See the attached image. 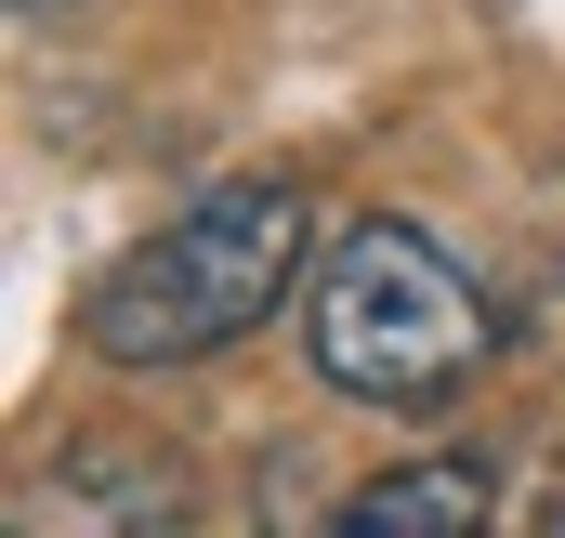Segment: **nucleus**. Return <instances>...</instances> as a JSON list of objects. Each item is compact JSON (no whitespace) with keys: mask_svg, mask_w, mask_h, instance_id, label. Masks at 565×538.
Returning <instances> with one entry per match:
<instances>
[{"mask_svg":"<svg viewBox=\"0 0 565 538\" xmlns=\"http://www.w3.org/2000/svg\"><path fill=\"white\" fill-rule=\"evenodd\" d=\"M302 276H316L302 184H211L79 289V355L93 368H211L277 302H302Z\"/></svg>","mask_w":565,"mask_h":538,"instance_id":"obj_1","label":"nucleus"},{"mask_svg":"<svg viewBox=\"0 0 565 538\" xmlns=\"http://www.w3.org/2000/svg\"><path fill=\"white\" fill-rule=\"evenodd\" d=\"M487 342H500V315L460 276V250L422 237V224H395V211L342 224L316 250V276H302V355L355 407H447L487 368Z\"/></svg>","mask_w":565,"mask_h":538,"instance_id":"obj_2","label":"nucleus"},{"mask_svg":"<svg viewBox=\"0 0 565 538\" xmlns=\"http://www.w3.org/2000/svg\"><path fill=\"white\" fill-rule=\"evenodd\" d=\"M487 460H422V473H369L355 499H342V526L355 538H395V526H487Z\"/></svg>","mask_w":565,"mask_h":538,"instance_id":"obj_3","label":"nucleus"}]
</instances>
